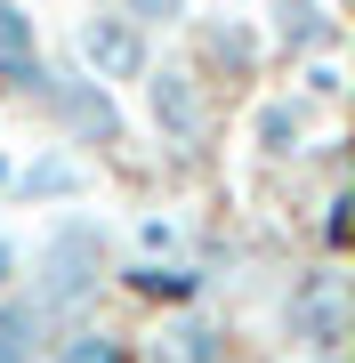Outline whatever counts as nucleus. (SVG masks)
<instances>
[{"label": "nucleus", "mask_w": 355, "mask_h": 363, "mask_svg": "<svg viewBox=\"0 0 355 363\" xmlns=\"http://www.w3.org/2000/svg\"><path fill=\"white\" fill-rule=\"evenodd\" d=\"M113 267H121V242H113V226L97 218V210H49V218L33 226L16 291L65 331V323H89L113 298Z\"/></svg>", "instance_id": "obj_1"}, {"label": "nucleus", "mask_w": 355, "mask_h": 363, "mask_svg": "<svg viewBox=\"0 0 355 363\" xmlns=\"http://www.w3.org/2000/svg\"><path fill=\"white\" fill-rule=\"evenodd\" d=\"M25 113L49 130V145H65V154H81V162L130 154V138H137V121H130V105H121V89L89 81L73 57H49V65H40V81L25 89Z\"/></svg>", "instance_id": "obj_2"}, {"label": "nucleus", "mask_w": 355, "mask_h": 363, "mask_svg": "<svg viewBox=\"0 0 355 363\" xmlns=\"http://www.w3.org/2000/svg\"><path fill=\"white\" fill-rule=\"evenodd\" d=\"M275 339L291 347V363L347 355V339H355V291H347L339 259H307V267H291V283L275 291Z\"/></svg>", "instance_id": "obj_3"}, {"label": "nucleus", "mask_w": 355, "mask_h": 363, "mask_svg": "<svg viewBox=\"0 0 355 363\" xmlns=\"http://www.w3.org/2000/svg\"><path fill=\"white\" fill-rule=\"evenodd\" d=\"M178 33H186V57H178V65L194 73L218 105H226V97H242V89H259V81H266V65H275V57H266L259 16H242V9H210V16L194 9Z\"/></svg>", "instance_id": "obj_4"}, {"label": "nucleus", "mask_w": 355, "mask_h": 363, "mask_svg": "<svg viewBox=\"0 0 355 363\" xmlns=\"http://www.w3.org/2000/svg\"><path fill=\"white\" fill-rule=\"evenodd\" d=\"M137 97H145V130H154V145L178 154V162H202L218 145V130H226V105L202 89L178 57H154L145 81H137Z\"/></svg>", "instance_id": "obj_5"}, {"label": "nucleus", "mask_w": 355, "mask_h": 363, "mask_svg": "<svg viewBox=\"0 0 355 363\" xmlns=\"http://www.w3.org/2000/svg\"><path fill=\"white\" fill-rule=\"evenodd\" d=\"M65 57H73V65L89 73V81H106V89H137V81H145V65H154L162 49H154V40L130 25V16H113L106 0H89V9L73 16Z\"/></svg>", "instance_id": "obj_6"}, {"label": "nucleus", "mask_w": 355, "mask_h": 363, "mask_svg": "<svg viewBox=\"0 0 355 363\" xmlns=\"http://www.w3.org/2000/svg\"><path fill=\"white\" fill-rule=\"evenodd\" d=\"M97 194V162H81V154H65V145H33L25 162L9 169V210H40V218H49V210H81Z\"/></svg>", "instance_id": "obj_7"}, {"label": "nucleus", "mask_w": 355, "mask_h": 363, "mask_svg": "<svg viewBox=\"0 0 355 363\" xmlns=\"http://www.w3.org/2000/svg\"><path fill=\"white\" fill-rule=\"evenodd\" d=\"M137 363H242V331H235L226 307L194 298V307L162 315V331L137 347Z\"/></svg>", "instance_id": "obj_8"}, {"label": "nucleus", "mask_w": 355, "mask_h": 363, "mask_svg": "<svg viewBox=\"0 0 355 363\" xmlns=\"http://www.w3.org/2000/svg\"><path fill=\"white\" fill-rule=\"evenodd\" d=\"M259 33H266V57L275 65H315V57H339V16H331V0H266V16H259Z\"/></svg>", "instance_id": "obj_9"}, {"label": "nucleus", "mask_w": 355, "mask_h": 363, "mask_svg": "<svg viewBox=\"0 0 355 363\" xmlns=\"http://www.w3.org/2000/svg\"><path fill=\"white\" fill-rule=\"evenodd\" d=\"M113 291L137 298V307H154V315H178V307H194V298H210L218 283L178 250V259H121L113 267Z\"/></svg>", "instance_id": "obj_10"}, {"label": "nucleus", "mask_w": 355, "mask_h": 363, "mask_svg": "<svg viewBox=\"0 0 355 363\" xmlns=\"http://www.w3.org/2000/svg\"><path fill=\"white\" fill-rule=\"evenodd\" d=\"M307 138H315V105H307L299 89H266V97H250V154H259L266 169H299Z\"/></svg>", "instance_id": "obj_11"}, {"label": "nucleus", "mask_w": 355, "mask_h": 363, "mask_svg": "<svg viewBox=\"0 0 355 363\" xmlns=\"http://www.w3.org/2000/svg\"><path fill=\"white\" fill-rule=\"evenodd\" d=\"M40 65H49V40H40L33 0H0V97L25 105V89L40 81Z\"/></svg>", "instance_id": "obj_12"}, {"label": "nucleus", "mask_w": 355, "mask_h": 363, "mask_svg": "<svg viewBox=\"0 0 355 363\" xmlns=\"http://www.w3.org/2000/svg\"><path fill=\"white\" fill-rule=\"evenodd\" d=\"M40 363H137V339L121 331V323H106V315H89V323H65L40 347Z\"/></svg>", "instance_id": "obj_13"}, {"label": "nucleus", "mask_w": 355, "mask_h": 363, "mask_svg": "<svg viewBox=\"0 0 355 363\" xmlns=\"http://www.w3.org/2000/svg\"><path fill=\"white\" fill-rule=\"evenodd\" d=\"M49 339H57V323L33 307L25 291H0V363H40Z\"/></svg>", "instance_id": "obj_14"}, {"label": "nucleus", "mask_w": 355, "mask_h": 363, "mask_svg": "<svg viewBox=\"0 0 355 363\" xmlns=\"http://www.w3.org/2000/svg\"><path fill=\"white\" fill-rule=\"evenodd\" d=\"M347 242H355V194L347 186H323V202H315V259H347Z\"/></svg>", "instance_id": "obj_15"}, {"label": "nucleus", "mask_w": 355, "mask_h": 363, "mask_svg": "<svg viewBox=\"0 0 355 363\" xmlns=\"http://www.w3.org/2000/svg\"><path fill=\"white\" fill-rule=\"evenodd\" d=\"M106 9H113V16H130L145 40H162V33H178L186 16H194V0H106Z\"/></svg>", "instance_id": "obj_16"}, {"label": "nucleus", "mask_w": 355, "mask_h": 363, "mask_svg": "<svg viewBox=\"0 0 355 363\" xmlns=\"http://www.w3.org/2000/svg\"><path fill=\"white\" fill-rule=\"evenodd\" d=\"M291 89L315 105V113H331V105L347 97V73H339V57H315V65H299V73H291Z\"/></svg>", "instance_id": "obj_17"}, {"label": "nucleus", "mask_w": 355, "mask_h": 363, "mask_svg": "<svg viewBox=\"0 0 355 363\" xmlns=\"http://www.w3.org/2000/svg\"><path fill=\"white\" fill-rule=\"evenodd\" d=\"M130 242H137V259H178V250H186V226L170 218V210H145V218L130 226Z\"/></svg>", "instance_id": "obj_18"}, {"label": "nucleus", "mask_w": 355, "mask_h": 363, "mask_svg": "<svg viewBox=\"0 0 355 363\" xmlns=\"http://www.w3.org/2000/svg\"><path fill=\"white\" fill-rule=\"evenodd\" d=\"M16 274H25V242L0 226V291H16Z\"/></svg>", "instance_id": "obj_19"}, {"label": "nucleus", "mask_w": 355, "mask_h": 363, "mask_svg": "<svg viewBox=\"0 0 355 363\" xmlns=\"http://www.w3.org/2000/svg\"><path fill=\"white\" fill-rule=\"evenodd\" d=\"M9 169H16V154H9V145H0V194H9Z\"/></svg>", "instance_id": "obj_20"}]
</instances>
